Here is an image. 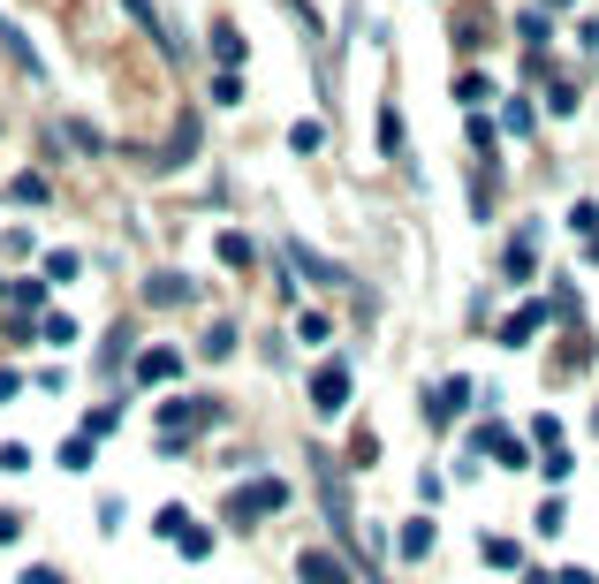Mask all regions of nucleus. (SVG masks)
<instances>
[{
	"label": "nucleus",
	"mask_w": 599,
	"mask_h": 584,
	"mask_svg": "<svg viewBox=\"0 0 599 584\" xmlns=\"http://www.w3.org/2000/svg\"><path fill=\"white\" fill-rule=\"evenodd\" d=\"M273 508H289V486H281V478H258V486H236V494H228V516H236V524L273 516Z\"/></svg>",
	"instance_id": "nucleus-1"
},
{
	"label": "nucleus",
	"mask_w": 599,
	"mask_h": 584,
	"mask_svg": "<svg viewBox=\"0 0 599 584\" xmlns=\"http://www.w3.org/2000/svg\"><path fill=\"white\" fill-rule=\"evenodd\" d=\"M342 403H349V365H319V373H311V410L342 417Z\"/></svg>",
	"instance_id": "nucleus-2"
},
{
	"label": "nucleus",
	"mask_w": 599,
	"mask_h": 584,
	"mask_svg": "<svg viewBox=\"0 0 599 584\" xmlns=\"http://www.w3.org/2000/svg\"><path fill=\"white\" fill-rule=\"evenodd\" d=\"M297 577H303V584H349V570H342V562H335V554H319V546H303V554H297Z\"/></svg>",
	"instance_id": "nucleus-3"
},
{
	"label": "nucleus",
	"mask_w": 599,
	"mask_h": 584,
	"mask_svg": "<svg viewBox=\"0 0 599 584\" xmlns=\"http://www.w3.org/2000/svg\"><path fill=\"white\" fill-rule=\"evenodd\" d=\"M463 403H471V379H440V387H432V403H426V417H432V425H448Z\"/></svg>",
	"instance_id": "nucleus-4"
},
{
	"label": "nucleus",
	"mask_w": 599,
	"mask_h": 584,
	"mask_svg": "<svg viewBox=\"0 0 599 584\" xmlns=\"http://www.w3.org/2000/svg\"><path fill=\"white\" fill-rule=\"evenodd\" d=\"M0 46H8V53H16V69H23V77H46V61H39V46L23 39V31H16V23H8V16H0Z\"/></svg>",
	"instance_id": "nucleus-5"
},
{
	"label": "nucleus",
	"mask_w": 599,
	"mask_h": 584,
	"mask_svg": "<svg viewBox=\"0 0 599 584\" xmlns=\"http://www.w3.org/2000/svg\"><path fill=\"white\" fill-rule=\"evenodd\" d=\"M539 319H547V304H523V311H516L509 327H501V342H509V349H523V342L539 334Z\"/></svg>",
	"instance_id": "nucleus-6"
},
{
	"label": "nucleus",
	"mask_w": 599,
	"mask_h": 584,
	"mask_svg": "<svg viewBox=\"0 0 599 584\" xmlns=\"http://www.w3.org/2000/svg\"><path fill=\"white\" fill-rule=\"evenodd\" d=\"M182 373V349H144L137 357V379H174Z\"/></svg>",
	"instance_id": "nucleus-7"
},
{
	"label": "nucleus",
	"mask_w": 599,
	"mask_h": 584,
	"mask_svg": "<svg viewBox=\"0 0 599 584\" xmlns=\"http://www.w3.org/2000/svg\"><path fill=\"white\" fill-rule=\"evenodd\" d=\"M213 53H220V69L236 77V61H243V39H236V23H228V16L213 23Z\"/></svg>",
	"instance_id": "nucleus-8"
},
{
	"label": "nucleus",
	"mask_w": 599,
	"mask_h": 584,
	"mask_svg": "<svg viewBox=\"0 0 599 584\" xmlns=\"http://www.w3.org/2000/svg\"><path fill=\"white\" fill-rule=\"evenodd\" d=\"M478 448H493V456L509 463V471L523 463V441H516V433H501V425H486V433H478Z\"/></svg>",
	"instance_id": "nucleus-9"
},
{
	"label": "nucleus",
	"mask_w": 599,
	"mask_h": 584,
	"mask_svg": "<svg viewBox=\"0 0 599 584\" xmlns=\"http://www.w3.org/2000/svg\"><path fill=\"white\" fill-rule=\"evenodd\" d=\"M432 554V516H418V524H402V562H426Z\"/></svg>",
	"instance_id": "nucleus-10"
},
{
	"label": "nucleus",
	"mask_w": 599,
	"mask_h": 584,
	"mask_svg": "<svg viewBox=\"0 0 599 584\" xmlns=\"http://www.w3.org/2000/svg\"><path fill=\"white\" fill-rule=\"evenodd\" d=\"M144 296H152V304H190V281H182V274H152Z\"/></svg>",
	"instance_id": "nucleus-11"
},
{
	"label": "nucleus",
	"mask_w": 599,
	"mask_h": 584,
	"mask_svg": "<svg viewBox=\"0 0 599 584\" xmlns=\"http://www.w3.org/2000/svg\"><path fill=\"white\" fill-rule=\"evenodd\" d=\"M8 190H16V206H46V175H16Z\"/></svg>",
	"instance_id": "nucleus-12"
},
{
	"label": "nucleus",
	"mask_w": 599,
	"mask_h": 584,
	"mask_svg": "<svg viewBox=\"0 0 599 584\" xmlns=\"http://www.w3.org/2000/svg\"><path fill=\"white\" fill-rule=\"evenodd\" d=\"M220 258H228V266H251L258 250H251V236H236V228H228V236H220Z\"/></svg>",
	"instance_id": "nucleus-13"
},
{
	"label": "nucleus",
	"mask_w": 599,
	"mask_h": 584,
	"mask_svg": "<svg viewBox=\"0 0 599 584\" xmlns=\"http://www.w3.org/2000/svg\"><path fill=\"white\" fill-rule=\"evenodd\" d=\"M174 546H182L190 562H206V554H213V532H198V524H182V540H174Z\"/></svg>",
	"instance_id": "nucleus-14"
},
{
	"label": "nucleus",
	"mask_w": 599,
	"mask_h": 584,
	"mask_svg": "<svg viewBox=\"0 0 599 584\" xmlns=\"http://www.w3.org/2000/svg\"><path fill=\"white\" fill-rule=\"evenodd\" d=\"M182 524H190V508H160V524H152V532H160V540H182Z\"/></svg>",
	"instance_id": "nucleus-15"
},
{
	"label": "nucleus",
	"mask_w": 599,
	"mask_h": 584,
	"mask_svg": "<svg viewBox=\"0 0 599 584\" xmlns=\"http://www.w3.org/2000/svg\"><path fill=\"white\" fill-rule=\"evenodd\" d=\"M289 145H297V152H319V145H327V129H319V122H297V129H289Z\"/></svg>",
	"instance_id": "nucleus-16"
},
{
	"label": "nucleus",
	"mask_w": 599,
	"mask_h": 584,
	"mask_svg": "<svg viewBox=\"0 0 599 584\" xmlns=\"http://www.w3.org/2000/svg\"><path fill=\"white\" fill-rule=\"evenodd\" d=\"M478 554H486L493 570H516V540H486V546H478Z\"/></svg>",
	"instance_id": "nucleus-17"
},
{
	"label": "nucleus",
	"mask_w": 599,
	"mask_h": 584,
	"mask_svg": "<svg viewBox=\"0 0 599 584\" xmlns=\"http://www.w3.org/2000/svg\"><path fill=\"white\" fill-rule=\"evenodd\" d=\"M46 342H61V349H69V342H77V319H69V311H53V319H46Z\"/></svg>",
	"instance_id": "nucleus-18"
},
{
	"label": "nucleus",
	"mask_w": 599,
	"mask_h": 584,
	"mask_svg": "<svg viewBox=\"0 0 599 584\" xmlns=\"http://www.w3.org/2000/svg\"><path fill=\"white\" fill-rule=\"evenodd\" d=\"M0 471H31V448H23V441H8V448H0Z\"/></svg>",
	"instance_id": "nucleus-19"
},
{
	"label": "nucleus",
	"mask_w": 599,
	"mask_h": 584,
	"mask_svg": "<svg viewBox=\"0 0 599 584\" xmlns=\"http://www.w3.org/2000/svg\"><path fill=\"white\" fill-rule=\"evenodd\" d=\"M23 540V516H16V508H0V546H16Z\"/></svg>",
	"instance_id": "nucleus-20"
},
{
	"label": "nucleus",
	"mask_w": 599,
	"mask_h": 584,
	"mask_svg": "<svg viewBox=\"0 0 599 584\" xmlns=\"http://www.w3.org/2000/svg\"><path fill=\"white\" fill-rule=\"evenodd\" d=\"M23 584H61V570H46L39 562V570H23Z\"/></svg>",
	"instance_id": "nucleus-21"
},
{
	"label": "nucleus",
	"mask_w": 599,
	"mask_h": 584,
	"mask_svg": "<svg viewBox=\"0 0 599 584\" xmlns=\"http://www.w3.org/2000/svg\"><path fill=\"white\" fill-rule=\"evenodd\" d=\"M585 250H592V266H599V236H592V244H585Z\"/></svg>",
	"instance_id": "nucleus-22"
}]
</instances>
